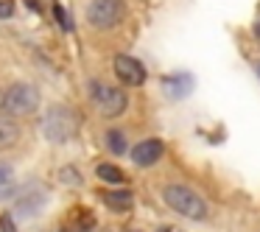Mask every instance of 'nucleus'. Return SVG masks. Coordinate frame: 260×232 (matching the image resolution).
I'll return each mask as SVG.
<instances>
[{"label": "nucleus", "instance_id": "nucleus-15", "mask_svg": "<svg viewBox=\"0 0 260 232\" xmlns=\"http://www.w3.org/2000/svg\"><path fill=\"white\" fill-rule=\"evenodd\" d=\"M0 232H17V229H14L12 215H3V218H0Z\"/></svg>", "mask_w": 260, "mask_h": 232}, {"label": "nucleus", "instance_id": "nucleus-5", "mask_svg": "<svg viewBox=\"0 0 260 232\" xmlns=\"http://www.w3.org/2000/svg\"><path fill=\"white\" fill-rule=\"evenodd\" d=\"M123 14H126V6L120 0H92L87 6V23L98 31L115 28L123 20Z\"/></svg>", "mask_w": 260, "mask_h": 232}, {"label": "nucleus", "instance_id": "nucleus-3", "mask_svg": "<svg viewBox=\"0 0 260 232\" xmlns=\"http://www.w3.org/2000/svg\"><path fill=\"white\" fill-rule=\"evenodd\" d=\"M165 202H168L176 213L185 215V218L202 221L204 215H207V204L202 202V196L193 193L190 187H185V185H168L165 187Z\"/></svg>", "mask_w": 260, "mask_h": 232}, {"label": "nucleus", "instance_id": "nucleus-17", "mask_svg": "<svg viewBox=\"0 0 260 232\" xmlns=\"http://www.w3.org/2000/svg\"><path fill=\"white\" fill-rule=\"evenodd\" d=\"M254 31H257V34H260V23H257V28H254Z\"/></svg>", "mask_w": 260, "mask_h": 232}, {"label": "nucleus", "instance_id": "nucleus-9", "mask_svg": "<svg viewBox=\"0 0 260 232\" xmlns=\"http://www.w3.org/2000/svg\"><path fill=\"white\" fill-rule=\"evenodd\" d=\"M12 190H14V165L0 159V202L12 196Z\"/></svg>", "mask_w": 260, "mask_h": 232}, {"label": "nucleus", "instance_id": "nucleus-12", "mask_svg": "<svg viewBox=\"0 0 260 232\" xmlns=\"http://www.w3.org/2000/svg\"><path fill=\"white\" fill-rule=\"evenodd\" d=\"M95 174H98V179H104V182H112V185H118V182H123V174H120V168H115V165H109V162H101L95 168Z\"/></svg>", "mask_w": 260, "mask_h": 232}, {"label": "nucleus", "instance_id": "nucleus-7", "mask_svg": "<svg viewBox=\"0 0 260 232\" xmlns=\"http://www.w3.org/2000/svg\"><path fill=\"white\" fill-rule=\"evenodd\" d=\"M162 140H157V137H151V140H143L137 143L135 148H132V159H135V165H140V168H148V165H154L159 157H162Z\"/></svg>", "mask_w": 260, "mask_h": 232}, {"label": "nucleus", "instance_id": "nucleus-11", "mask_svg": "<svg viewBox=\"0 0 260 232\" xmlns=\"http://www.w3.org/2000/svg\"><path fill=\"white\" fill-rule=\"evenodd\" d=\"M107 146H109V151L112 154H126V135L123 131H118V129H109L107 131Z\"/></svg>", "mask_w": 260, "mask_h": 232}, {"label": "nucleus", "instance_id": "nucleus-13", "mask_svg": "<svg viewBox=\"0 0 260 232\" xmlns=\"http://www.w3.org/2000/svg\"><path fill=\"white\" fill-rule=\"evenodd\" d=\"M14 14V3H9V0H0V20H6Z\"/></svg>", "mask_w": 260, "mask_h": 232}, {"label": "nucleus", "instance_id": "nucleus-2", "mask_svg": "<svg viewBox=\"0 0 260 232\" xmlns=\"http://www.w3.org/2000/svg\"><path fill=\"white\" fill-rule=\"evenodd\" d=\"M42 129L51 143H64L79 131V115L68 107H53L42 120Z\"/></svg>", "mask_w": 260, "mask_h": 232}, {"label": "nucleus", "instance_id": "nucleus-14", "mask_svg": "<svg viewBox=\"0 0 260 232\" xmlns=\"http://www.w3.org/2000/svg\"><path fill=\"white\" fill-rule=\"evenodd\" d=\"M53 14H56V23H62V28H70V20H68V14H64L62 6L53 9Z\"/></svg>", "mask_w": 260, "mask_h": 232}, {"label": "nucleus", "instance_id": "nucleus-16", "mask_svg": "<svg viewBox=\"0 0 260 232\" xmlns=\"http://www.w3.org/2000/svg\"><path fill=\"white\" fill-rule=\"evenodd\" d=\"M0 112H3V92H0Z\"/></svg>", "mask_w": 260, "mask_h": 232}, {"label": "nucleus", "instance_id": "nucleus-19", "mask_svg": "<svg viewBox=\"0 0 260 232\" xmlns=\"http://www.w3.org/2000/svg\"><path fill=\"white\" fill-rule=\"evenodd\" d=\"M257 73H260V68H257Z\"/></svg>", "mask_w": 260, "mask_h": 232}, {"label": "nucleus", "instance_id": "nucleus-4", "mask_svg": "<svg viewBox=\"0 0 260 232\" xmlns=\"http://www.w3.org/2000/svg\"><path fill=\"white\" fill-rule=\"evenodd\" d=\"M92 104L98 107V112H101L104 118H118V115L126 112L129 98H126V92L120 90V87H109V84L95 81V84H92Z\"/></svg>", "mask_w": 260, "mask_h": 232}, {"label": "nucleus", "instance_id": "nucleus-18", "mask_svg": "<svg viewBox=\"0 0 260 232\" xmlns=\"http://www.w3.org/2000/svg\"><path fill=\"white\" fill-rule=\"evenodd\" d=\"M62 232H76V229H62Z\"/></svg>", "mask_w": 260, "mask_h": 232}, {"label": "nucleus", "instance_id": "nucleus-8", "mask_svg": "<svg viewBox=\"0 0 260 232\" xmlns=\"http://www.w3.org/2000/svg\"><path fill=\"white\" fill-rule=\"evenodd\" d=\"M20 137V129L12 118H0V151L3 148H12Z\"/></svg>", "mask_w": 260, "mask_h": 232}, {"label": "nucleus", "instance_id": "nucleus-1", "mask_svg": "<svg viewBox=\"0 0 260 232\" xmlns=\"http://www.w3.org/2000/svg\"><path fill=\"white\" fill-rule=\"evenodd\" d=\"M40 107V90L28 81H17L3 92V112L9 118H25Z\"/></svg>", "mask_w": 260, "mask_h": 232}, {"label": "nucleus", "instance_id": "nucleus-6", "mask_svg": "<svg viewBox=\"0 0 260 232\" xmlns=\"http://www.w3.org/2000/svg\"><path fill=\"white\" fill-rule=\"evenodd\" d=\"M115 76H118L123 84L129 87H140L143 81H146V68L140 64V59L135 56H126V53H120V56H115Z\"/></svg>", "mask_w": 260, "mask_h": 232}, {"label": "nucleus", "instance_id": "nucleus-10", "mask_svg": "<svg viewBox=\"0 0 260 232\" xmlns=\"http://www.w3.org/2000/svg\"><path fill=\"white\" fill-rule=\"evenodd\" d=\"M101 198H104V204L112 207V210H129L132 207V193L129 190H107V193H101Z\"/></svg>", "mask_w": 260, "mask_h": 232}]
</instances>
